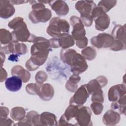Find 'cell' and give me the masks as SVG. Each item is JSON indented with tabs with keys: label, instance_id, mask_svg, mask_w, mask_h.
<instances>
[{
	"label": "cell",
	"instance_id": "cell-1",
	"mask_svg": "<svg viewBox=\"0 0 126 126\" xmlns=\"http://www.w3.org/2000/svg\"><path fill=\"white\" fill-rule=\"evenodd\" d=\"M31 48V56L25 63L29 71H34L46 61L49 52L52 50L49 40L41 36H36Z\"/></svg>",
	"mask_w": 126,
	"mask_h": 126
},
{
	"label": "cell",
	"instance_id": "cell-29",
	"mask_svg": "<svg viewBox=\"0 0 126 126\" xmlns=\"http://www.w3.org/2000/svg\"><path fill=\"white\" fill-rule=\"evenodd\" d=\"M13 40L11 32L5 29L0 30V41L1 45H7Z\"/></svg>",
	"mask_w": 126,
	"mask_h": 126
},
{
	"label": "cell",
	"instance_id": "cell-27",
	"mask_svg": "<svg viewBox=\"0 0 126 126\" xmlns=\"http://www.w3.org/2000/svg\"><path fill=\"white\" fill-rule=\"evenodd\" d=\"M26 116L25 109L20 106L12 108L10 112V117L14 121H20Z\"/></svg>",
	"mask_w": 126,
	"mask_h": 126
},
{
	"label": "cell",
	"instance_id": "cell-30",
	"mask_svg": "<svg viewBox=\"0 0 126 126\" xmlns=\"http://www.w3.org/2000/svg\"><path fill=\"white\" fill-rule=\"evenodd\" d=\"M96 50L90 46L86 47L81 51V55L86 60L92 61L94 60L96 56Z\"/></svg>",
	"mask_w": 126,
	"mask_h": 126
},
{
	"label": "cell",
	"instance_id": "cell-34",
	"mask_svg": "<svg viewBox=\"0 0 126 126\" xmlns=\"http://www.w3.org/2000/svg\"><path fill=\"white\" fill-rule=\"evenodd\" d=\"M40 86H41V85L37 83H30L26 85V91L30 94L38 95L39 92Z\"/></svg>",
	"mask_w": 126,
	"mask_h": 126
},
{
	"label": "cell",
	"instance_id": "cell-7",
	"mask_svg": "<svg viewBox=\"0 0 126 126\" xmlns=\"http://www.w3.org/2000/svg\"><path fill=\"white\" fill-rule=\"evenodd\" d=\"M51 11L46 7L32 10L29 14L30 20L33 24L47 22L51 19Z\"/></svg>",
	"mask_w": 126,
	"mask_h": 126
},
{
	"label": "cell",
	"instance_id": "cell-39",
	"mask_svg": "<svg viewBox=\"0 0 126 126\" xmlns=\"http://www.w3.org/2000/svg\"><path fill=\"white\" fill-rule=\"evenodd\" d=\"M80 19L83 24L85 27H90L92 25L93 19L92 15L89 16H80Z\"/></svg>",
	"mask_w": 126,
	"mask_h": 126
},
{
	"label": "cell",
	"instance_id": "cell-21",
	"mask_svg": "<svg viewBox=\"0 0 126 126\" xmlns=\"http://www.w3.org/2000/svg\"><path fill=\"white\" fill-rule=\"evenodd\" d=\"M39 121L40 126H57L58 122L56 115L49 112H44L40 114Z\"/></svg>",
	"mask_w": 126,
	"mask_h": 126
},
{
	"label": "cell",
	"instance_id": "cell-9",
	"mask_svg": "<svg viewBox=\"0 0 126 126\" xmlns=\"http://www.w3.org/2000/svg\"><path fill=\"white\" fill-rule=\"evenodd\" d=\"M70 23L73 28L71 35L75 41L79 40L86 37V30L80 18L73 15L70 18Z\"/></svg>",
	"mask_w": 126,
	"mask_h": 126
},
{
	"label": "cell",
	"instance_id": "cell-35",
	"mask_svg": "<svg viewBox=\"0 0 126 126\" xmlns=\"http://www.w3.org/2000/svg\"><path fill=\"white\" fill-rule=\"evenodd\" d=\"M91 100L92 102H98L103 103L104 102L103 92L102 89L95 91L92 94Z\"/></svg>",
	"mask_w": 126,
	"mask_h": 126
},
{
	"label": "cell",
	"instance_id": "cell-18",
	"mask_svg": "<svg viewBox=\"0 0 126 126\" xmlns=\"http://www.w3.org/2000/svg\"><path fill=\"white\" fill-rule=\"evenodd\" d=\"M120 114L112 109L106 111L102 117V122L106 126L116 125L120 122Z\"/></svg>",
	"mask_w": 126,
	"mask_h": 126
},
{
	"label": "cell",
	"instance_id": "cell-5",
	"mask_svg": "<svg viewBox=\"0 0 126 126\" xmlns=\"http://www.w3.org/2000/svg\"><path fill=\"white\" fill-rule=\"evenodd\" d=\"M92 111L88 107L81 105L76 111L74 119L77 122L75 125L89 126L93 125L91 122Z\"/></svg>",
	"mask_w": 126,
	"mask_h": 126
},
{
	"label": "cell",
	"instance_id": "cell-13",
	"mask_svg": "<svg viewBox=\"0 0 126 126\" xmlns=\"http://www.w3.org/2000/svg\"><path fill=\"white\" fill-rule=\"evenodd\" d=\"M96 6L93 0H79L75 5V7L80 14V16L91 15L93 10Z\"/></svg>",
	"mask_w": 126,
	"mask_h": 126
},
{
	"label": "cell",
	"instance_id": "cell-43",
	"mask_svg": "<svg viewBox=\"0 0 126 126\" xmlns=\"http://www.w3.org/2000/svg\"><path fill=\"white\" fill-rule=\"evenodd\" d=\"M58 125L59 126H71L73 125V124L69 123V122H68L66 119L65 118L63 115H62L61 117H60V119L59 121V123L58 124Z\"/></svg>",
	"mask_w": 126,
	"mask_h": 126
},
{
	"label": "cell",
	"instance_id": "cell-6",
	"mask_svg": "<svg viewBox=\"0 0 126 126\" xmlns=\"http://www.w3.org/2000/svg\"><path fill=\"white\" fill-rule=\"evenodd\" d=\"M114 42V39L113 36L105 32L99 33L91 39V44L98 49L110 48L113 45Z\"/></svg>",
	"mask_w": 126,
	"mask_h": 126
},
{
	"label": "cell",
	"instance_id": "cell-45",
	"mask_svg": "<svg viewBox=\"0 0 126 126\" xmlns=\"http://www.w3.org/2000/svg\"><path fill=\"white\" fill-rule=\"evenodd\" d=\"M8 60L11 61L17 62L18 60V55L12 54L10 55V56L8 58Z\"/></svg>",
	"mask_w": 126,
	"mask_h": 126
},
{
	"label": "cell",
	"instance_id": "cell-3",
	"mask_svg": "<svg viewBox=\"0 0 126 126\" xmlns=\"http://www.w3.org/2000/svg\"><path fill=\"white\" fill-rule=\"evenodd\" d=\"M91 15L94 21L95 29L100 31H104L109 26L110 18L103 9L96 6L92 11Z\"/></svg>",
	"mask_w": 126,
	"mask_h": 126
},
{
	"label": "cell",
	"instance_id": "cell-22",
	"mask_svg": "<svg viewBox=\"0 0 126 126\" xmlns=\"http://www.w3.org/2000/svg\"><path fill=\"white\" fill-rule=\"evenodd\" d=\"M11 73L12 75L19 77L25 83L28 82L31 78V74L29 70L24 69L20 65L14 66L11 69Z\"/></svg>",
	"mask_w": 126,
	"mask_h": 126
},
{
	"label": "cell",
	"instance_id": "cell-10",
	"mask_svg": "<svg viewBox=\"0 0 126 126\" xmlns=\"http://www.w3.org/2000/svg\"><path fill=\"white\" fill-rule=\"evenodd\" d=\"M0 50V52L4 54L12 53L20 56L26 54L28 51V48L25 44L13 40L6 45L1 47Z\"/></svg>",
	"mask_w": 126,
	"mask_h": 126
},
{
	"label": "cell",
	"instance_id": "cell-26",
	"mask_svg": "<svg viewBox=\"0 0 126 126\" xmlns=\"http://www.w3.org/2000/svg\"><path fill=\"white\" fill-rule=\"evenodd\" d=\"M76 52V51L73 49H62L60 52L61 60L63 62L69 65L72 58Z\"/></svg>",
	"mask_w": 126,
	"mask_h": 126
},
{
	"label": "cell",
	"instance_id": "cell-47",
	"mask_svg": "<svg viewBox=\"0 0 126 126\" xmlns=\"http://www.w3.org/2000/svg\"><path fill=\"white\" fill-rule=\"evenodd\" d=\"M0 59H1V63H1V67H2L3 63L4 62V61H5V56L4 54L2 52H0Z\"/></svg>",
	"mask_w": 126,
	"mask_h": 126
},
{
	"label": "cell",
	"instance_id": "cell-15",
	"mask_svg": "<svg viewBox=\"0 0 126 126\" xmlns=\"http://www.w3.org/2000/svg\"><path fill=\"white\" fill-rule=\"evenodd\" d=\"M107 78L104 76L100 75L95 79L90 81L87 84V86L90 94H91L95 91L102 89L107 84Z\"/></svg>",
	"mask_w": 126,
	"mask_h": 126
},
{
	"label": "cell",
	"instance_id": "cell-12",
	"mask_svg": "<svg viewBox=\"0 0 126 126\" xmlns=\"http://www.w3.org/2000/svg\"><path fill=\"white\" fill-rule=\"evenodd\" d=\"M13 40L22 42H33L36 36L29 31L27 25L12 32Z\"/></svg>",
	"mask_w": 126,
	"mask_h": 126
},
{
	"label": "cell",
	"instance_id": "cell-28",
	"mask_svg": "<svg viewBox=\"0 0 126 126\" xmlns=\"http://www.w3.org/2000/svg\"><path fill=\"white\" fill-rule=\"evenodd\" d=\"M38 113L35 111H31L26 114V116L18 123V126H33V119Z\"/></svg>",
	"mask_w": 126,
	"mask_h": 126
},
{
	"label": "cell",
	"instance_id": "cell-4",
	"mask_svg": "<svg viewBox=\"0 0 126 126\" xmlns=\"http://www.w3.org/2000/svg\"><path fill=\"white\" fill-rule=\"evenodd\" d=\"M49 40L51 48H62L66 49L73 46L75 44L74 39L69 34H65L58 37H53Z\"/></svg>",
	"mask_w": 126,
	"mask_h": 126
},
{
	"label": "cell",
	"instance_id": "cell-41",
	"mask_svg": "<svg viewBox=\"0 0 126 126\" xmlns=\"http://www.w3.org/2000/svg\"><path fill=\"white\" fill-rule=\"evenodd\" d=\"M75 41H76L75 44L76 46L78 48L81 49H84V48L87 47L88 43V39L86 36L82 39Z\"/></svg>",
	"mask_w": 126,
	"mask_h": 126
},
{
	"label": "cell",
	"instance_id": "cell-19",
	"mask_svg": "<svg viewBox=\"0 0 126 126\" xmlns=\"http://www.w3.org/2000/svg\"><path fill=\"white\" fill-rule=\"evenodd\" d=\"M22 82V80L19 77L13 75L5 80V86L8 91L16 92L21 89Z\"/></svg>",
	"mask_w": 126,
	"mask_h": 126
},
{
	"label": "cell",
	"instance_id": "cell-31",
	"mask_svg": "<svg viewBox=\"0 0 126 126\" xmlns=\"http://www.w3.org/2000/svg\"><path fill=\"white\" fill-rule=\"evenodd\" d=\"M80 106L81 105L69 104V106L67 107L63 115L68 122L71 120L72 118H74L76 111Z\"/></svg>",
	"mask_w": 126,
	"mask_h": 126
},
{
	"label": "cell",
	"instance_id": "cell-2",
	"mask_svg": "<svg viewBox=\"0 0 126 126\" xmlns=\"http://www.w3.org/2000/svg\"><path fill=\"white\" fill-rule=\"evenodd\" d=\"M69 29V24L66 20L56 17L50 20L46 32L53 37H58L65 34H68Z\"/></svg>",
	"mask_w": 126,
	"mask_h": 126
},
{
	"label": "cell",
	"instance_id": "cell-36",
	"mask_svg": "<svg viewBox=\"0 0 126 126\" xmlns=\"http://www.w3.org/2000/svg\"><path fill=\"white\" fill-rule=\"evenodd\" d=\"M126 48V43L122 41L114 39L113 45L110 48V49L113 51H119L125 50Z\"/></svg>",
	"mask_w": 126,
	"mask_h": 126
},
{
	"label": "cell",
	"instance_id": "cell-11",
	"mask_svg": "<svg viewBox=\"0 0 126 126\" xmlns=\"http://www.w3.org/2000/svg\"><path fill=\"white\" fill-rule=\"evenodd\" d=\"M90 95L87 84L81 85L74 92L69 100V104L83 105L87 101Z\"/></svg>",
	"mask_w": 126,
	"mask_h": 126
},
{
	"label": "cell",
	"instance_id": "cell-20",
	"mask_svg": "<svg viewBox=\"0 0 126 126\" xmlns=\"http://www.w3.org/2000/svg\"><path fill=\"white\" fill-rule=\"evenodd\" d=\"M54 93L53 87L49 83H45L41 85L38 95L42 100L49 101L52 99Z\"/></svg>",
	"mask_w": 126,
	"mask_h": 126
},
{
	"label": "cell",
	"instance_id": "cell-16",
	"mask_svg": "<svg viewBox=\"0 0 126 126\" xmlns=\"http://www.w3.org/2000/svg\"><path fill=\"white\" fill-rule=\"evenodd\" d=\"M48 4L59 16H65L69 12V6L63 0H49Z\"/></svg>",
	"mask_w": 126,
	"mask_h": 126
},
{
	"label": "cell",
	"instance_id": "cell-38",
	"mask_svg": "<svg viewBox=\"0 0 126 126\" xmlns=\"http://www.w3.org/2000/svg\"><path fill=\"white\" fill-rule=\"evenodd\" d=\"M90 106L91 110L95 115H100L103 110V105L101 102H93Z\"/></svg>",
	"mask_w": 126,
	"mask_h": 126
},
{
	"label": "cell",
	"instance_id": "cell-37",
	"mask_svg": "<svg viewBox=\"0 0 126 126\" xmlns=\"http://www.w3.org/2000/svg\"><path fill=\"white\" fill-rule=\"evenodd\" d=\"M48 78L47 74L44 71L40 70L38 71L35 76V81L39 84H43Z\"/></svg>",
	"mask_w": 126,
	"mask_h": 126
},
{
	"label": "cell",
	"instance_id": "cell-17",
	"mask_svg": "<svg viewBox=\"0 0 126 126\" xmlns=\"http://www.w3.org/2000/svg\"><path fill=\"white\" fill-rule=\"evenodd\" d=\"M15 12V8L10 0H0V17L2 19H8Z\"/></svg>",
	"mask_w": 126,
	"mask_h": 126
},
{
	"label": "cell",
	"instance_id": "cell-24",
	"mask_svg": "<svg viewBox=\"0 0 126 126\" xmlns=\"http://www.w3.org/2000/svg\"><path fill=\"white\" fill-rule=\"evenodd\" d=\"M81 77L78 74H73L67 81L65 87L66 89L71 93H74L78 89V83L80 81Z\"/></svg>",
	"mask_w": 126,
	"mask_h": 126
},
{
	"label": "cell",
	"instance_id": "cell-23",
	"mask_svg": "<svg viewBox=\"0 0 126 126\" xmlns=\"http://www.w3.org/2000/svg\"><path fill=\"white\" fill-rule=\"evenodd\" d=\"M111 35L114 39L119 40L126 42V28L125 25H116L113 28Z\"/></svg>",
	"mask_w": 126,
	"mask_h": 126
},
{
	"label": "cell",
	"instance_id": "cell-44",
	"mask_svg": "<svg viewBox=\"0 0 126 126\" xmlns=\"http://www.w3.org/2000/svg\"><path fill=\"white\" fill-rule=\"evenodd\" d=\"M7 73L6 70L2 67H0V82H2L7 79Z\"/></svg>",
	"mask_w": 126,
	"mask_h": 126
},
{
	"label": "cell",
	"instance_id": "cell-40",
	"mask_svg": "<svg viewBox=\"0 0 126 126\" xmlns=\"http://www.w3.org/2000/svg\"><path fill=\"white\" fill-rule=\"evenodd\" d=\"M15 124L13 121L8 117L4 118H0V126H12Z\"/></svg>",
	"mask_w": 126,
	"mask_h": 126
},
{
	"label": "cell",
	"instance_id": "cell-8",
	"mask_svg": "<svg viewBox=\"0 0 126 126\" xmlns=\"http://www.w3.org/2000/svg\"><path fill=\"white\" fill-rule=\"evenodd\" d=\"M71 72L75 74H80L88 68V64L82 55L76 52L72 58L70 64Z\"/></svg>",
	"mask_w": 126,
	"mask_h": 126
},
{
	"label": "cell",
	"instance_id": "cell-42",
	"mask_svg": "<svg viewBox=\"0 0 126 126\" xmlns=\"http://www.w3.org/2000/svg\"><path fill=\"white\" fill-rule=\"evenodd\" d=\"M9 109L5 106L0 107V118H4L7 117L9 114Z\"/></svg>",
	"mask_w": 126,
	"mask_h": 126
},
{
	"label": "cell",
	"instance_id": "cell-14",
	"mask_svg": "<svg viewBox=\"0 0 126 126\" xmlns=\"http://www.w3.org/2000/svg\"><path fill=\"white\" fill-rule=\"evenodd\" d=\"M126 86L124 84H117L110 87L108 92V98L111 102L118 101L123 95H126Z\"/></svg>",
	"mask_w": 126,
	"mask_h": 126
},
{
	"label": "cell",
	"instance_id": "cell-33",
	"mask_svg": "<svg viewBox=\"0 0 126 126\" xmlns=\"http://www.w3.org/2000/svg\"><path fill=\"white\" fill-rule=\"evenodd\" d=\"M117 2V1L116 0H102L98 2L97 6L101 7L105 13H107L116 5Z\"/></svg>",
	"mask_w": 126,
	"mask_h": 126
},
{
	"label": "cell",
	"instance_id": "cell-32",
	"mask_svg": "<svg viewBox=\"0 0 126 126\" xmlns=\"http://www.w3.org/2000/svg\"><path fill=\"white\" fill-rule=\"evenodd\" d=\"M26 25V23L24 21V19L21 17H15L8 23V27L13 31L18 29Z\"/></svg>",
	"mask_w": 126,
	"mask_h": 126
},
{
	"label": "cell",
	"instance_id": "cell-46",
	"mask_svg": "<svg viewBox=\"0 0 126 126\" xmlns=\"http://www.w3.org/2000/svg\"><path fill=\"white\" fill-rule=\"evenodd\" d=\"M10 1L13 5V4L18 5V4H21L29 2V1H27V0H10Z\"/></svg>",
	"mask_w": 126,
	"mask_h": 126
},
{
	"label": "cell",
	"instance_id": "cell-25",
	"mask_svg": "<svg viewBox=\"0 0 126 126\" xmlns=\"http://www.w3.org/2000/svg\"><path fill=\"white\" fill-rule=\"evenodd\" d=\"M111 109L121 114H126V97H123L116 102H112L111 105Z\"/></svg>",
	"mask_w": 126,
	"mask_h": 126
}]
</instances>
